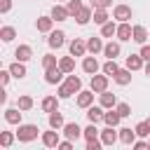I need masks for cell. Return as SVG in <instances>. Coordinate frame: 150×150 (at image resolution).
<instances>
[{
  "label": "cell",
  "mask_w": 150,
  "mask_h": 150,
  "mask_svg": "<svg viewBox=\"0 0 150 150\" xmlns=\"http://www.w3.org/2000/svg\"><path fill=\"white\" fill-rule=\"evenodd\" d=\"M101 105L103 108H112V105H117V98H115V94H110L108 89L101 94Z\"/></svg>",
  "instance_id": "obj_27"
},
{
  "label": "cell",
  "mask_w": 150,
  "mask_h": 150,
  "mask_svg": "<svg viewBox=\"0 0 150 150\" xmlns=\"http://www.w3.org/2000/svg\"><path fill=\"white\" fill-rule=\"evenodd\" d=\"M56 105H59L56 96H45V98H42V110H45V112H54Z\"/></svg>",
  "instance_id": "obj_28"
},
{
  "label": "cell",
  "mask_w": 150,
  "mask_h": 150,
  "mask_svg": "<svg viewBox=\"0 0 150 150\" xmlns=\"http://www.w3.org/2000/svg\"><path fill=\"white\" fill-rule=\"evenodd\" d=\"M103 115H105V112H103V105H101V108H96V105H89V108H87V120H89V122H94V124H96V122H101V120H103Z\"/></svg>",
  "instance_id": "obj_10"
},
{
  "label": "cell",
  "mask_w": 150,
  "mask_h": 150,
  "mask_svg": "<svg viewBox=\"0 0 150 150\" xmlns=\"http://www.w3.org/2000/svg\"><path fill=\"white\" fill-rule=\"evenodd\" d=\"M94 94H96V91H80V94H77V105H80V108H89V105L94 103Z\"/></svg>",
  "instance_id": "obj_16"
},
{
  "label": "cell",
  "mask_w": 150,
  "mask_h": 150,
  "mask_svg": "<svg viewBox=\"0 0 150 150\" xmlns=\"http://www.w3.org/2000/svg\"><path fill=\"white\" fill-rule=\"evenodd\" d=\"M145 75H150V61L145 63Z\"/></svg>",
  "instance_id": "obj_50"
},
{
  "label": "cell",
  "mask_w": 150,
  "mask_h": 150,
  "mask_svg": "<svg viewBox=\"0 0 150 150\" xmlns=\"http://www.w3.org/2000/svg\"><path fill=\"white\" fill-rule=\"evenodd\" d=\"M136 129H129V127H124V129H120V141L124 143V145H134V141H136Z\"/></svg>",
  "instance_id": "obj_7"
},
{
  "label": "cell",
  "mask_w": 150,
  "mask_h": 150,
  "mask_svg": "<svg viewBox=\"0 0 150 150\" xmlns=\"http://www.w3.org/2000/svg\"><path fill=\"white\" fill-rule=\"evenodd\" d=\"M42 143L47 145V148H59V129H54V131H45L42 134Z\"/></svg>",
  "instance_id": "obj_5"
},
{
  "label": "cell",
  "mask_w": 150,
  "mask_h": 150,
  "mask_svg": "<svg viewBox=\"0 0 150 150\" xmlns=\"http://www.w3.org/2000/svg\"><path fill=\"white\" fill-rule=\"evenodd\" d=\"M21 110V108H19ZM19 110H14V108H7L5 110V120L9 122V124H21V112Z\"/></svg>",
  "instance_id": "obj_25"
},
{
  "label": "cell",
  "mask_w": 150,
  "mask_h": 150,
  "mask_svg": "<svg viewBox=\"0 0 150 150\" xmlns=\"http://www.w3.org/2000/svg\"><path fill=\"white\" fill-rule=\"evenodd\" d=\"M131 40L138 42V45H143V42L148 40V30H145L143 26H134V35H131Z\"/></svg>",
  "instance_id": "obj_24"
},
{
  "label": "cell",
  "mask_w": 150,
  "mask_h": 150,
  "mask_svg": "<svg viewBox=\"0 0 150 150\" xmlns=\"http://www.w3.org/2000/svg\"><path fill=\"white\" fill-rule=\"evenodd\" d=\"M35 26H38V30H40V33H52V26H54L52 14H49V16H40V19L35 21Z\"/></svg>",
  "instance_id": "obj_8"
},
{
  "label": "cell",
  "mask_w": 150,
  "mask_h": 150,
  "mask_svg": "<svg viewBox=\"0 0 150 150\" xmlns=\"http://www.w3.org/2000/svg\"><path fill=\"white\" fill-rule=\"evenodd\" d=\"M30 54H33V49H30L28 45H19V47H16V52H14L16 61H28V59H30Z\"/></svg>",
  "instance_id": "obj_22"
},
{
  "label": "cell",
  "mask_w": 150,
  "mask_h": 150,
  "mask_svg": "<svg viewBox=\"0 0 150 150\" xmlns=\"http://www.w3.org/2000/svg\"><path fill=\"white\" fill-rule=\"evenodd\" d=\"M120 120H122V115H120L117 110H112V108H108V112L103 115V122H105L108 127H117V124H120Z\"/></svg>",
  "instance_id": "obj_17"
},
{
  "label": "cell",
  "mask_w": 150,
  "mask_h": 150,
  "mask_svg": "<svg viewBox=\"0 0 150 150\" xmlns=\"http://www.w3.org/2000/svg\"><path fill=\"white\" fill-rule=\"evenodd\" d=\"M63 134H66V138L77 141V138L82 136V129L77 127V122H70V124H63Z\"/></svg>",
  "instance_id": "obj_4"
},
{
  "label": "cell",
  "mask_w": 150,
  "mask_h": 150,
  "mask_svg": "<svg viewBox=\"0 0 150 150\" xmlns=\"http://www.w3.org/2000/svg\"><path fill=\"white\" fill-rule=\"evenodd\" d=\"M49 127H52V129H61V127H63V115H61L59 110L49 112Z\"/></svg>",
  "instance_id": "obj_29"
},
{
  "label": "cell",
  "mask_w": 150,
  "mask_h": 150,
  "mask_svg": "<svg viewBox=\"0 0 150 150\" xmlns=\"http://www.w3.org/2000/svg\"><path fill=\"white\" fill-rule=\"evenodd\" d=\"M9 73H12L14 77H19V80H21V77L26 75V66H23V61H16V63H12V66H9Z\"/></svg>",
  "instance_id": "obj_32"
},
{
  "label": "cell",
  "mask_w": 150,
  "mask_h": 150,
  "mask_svg": "<svg viewBox=\"0 0 150 150\" xmlns=\"http://www.w3.org/2000/svg\"><path fill=\"white\" fill-rule=\"evenodd\" d=\"M80 89H82V80L75 77V75H68L66 82L59 87V96L61 98H70L73 94H80Z\"/></svg>",
  "instance_id": "obj_1"
},
{
  "label": "cell",
  "mask_w": 150,
  "mask_h": 150,
  "mask_svg": "<svg viewBox=\"0 0 150 150\" xmlns=\"http://www.w3.org/2000/svg\"><path fill=\"white\" fill-rule=\"evenodd\" d=\"M59 148H61V150H73V141H70V138H68V141H61Z\"/></svg>",
  "instance_id": "obj_47"
},
{
  "label": "cell",
  "mask_w": 150,
  "mask_h": 150,
  "mask_svg": "<svg viewBox=\"0 0 150 150\" xmlns=\"http://www.w3.org/2000/svg\"><path fill=\"white\" fill-rule=\"evenodd\" d=\"M101 33H103V35H105V38H112V35H115V33H117V26H115V23H112V21H105V23H103V26H101Z\"/></svg>",
  "instance_id": "obj_35"
},
{
  "label": "cell",
  "mask_w": 150,
  "mask_h": 150,
  "mask_svg": "<svg viewBox=\"0 0 150 150\" xmlns=\"http://www.w3.org/2000/svg\"><path fill=\"white\" fill-rule=\"evenodd\" d=\"M9 9H12V0H0V12L7 14Z\"/></svg>",
  "instance_id": "obj_45"
},
{
  "label": "cell",
  "mask_w": 150,
  "mask_h": 150,
  "mask_svg": "<svg viewBox=\"0 0 150 150\" xmlns=\"http://www.w3.org/2000/svg\"><path fill=\"white\" fill-rule=\"evenodd\" d=\"M141 56H143V61H150V45H143V49H141Z\"/></svg>",
  "instance_id": "obj_46"
},
{
  "label": "cell",
  "mask_w": 150,
  "mask_h": 150,
  "mask_svg": "<svg viewBox=\"0 0 150 150\" xmlns=\"http://www.w3.org/2000/svg\"><path fill=\"white\" fill-rule=\"evenodd\" d=\"M82 136H84L87 141L96 138V136H98V129H96V124H94V122H89V127H87V129H82Z\"/></svg>",
  "instance_id": "obj_36"
},
{
  "label": "cell",
  "mask_w": 150,
  "mask_h": 150,
  "mask_svg": "<svg viewBox=\"0 0 150 150\" xmlns=\"http://www.w3.org/2000/svg\"><path fill=\"white\" fill-rule=\"evenodd\" d=\"M103 54H105L108 59H115V56H120V45H117V42H108V45L103 47Z\"/></svg>",
  "instance_id": "obj_31"
},
{
  "label": "cell",
  "mask_w": 150,
  "mask_h": 150,
  "mask_svg": "<svg viewBox=\"0 0 150 150\" xmlns=\"http://www.w3.org/2000/svg\"><path fill=\"white\" fill-rule=\"evenodd\" d=\"M112 77H115V82H117V84H122V87H124V84H129V82H131V70H129V68H120Z\"/></svg>",
  "instance_id": "obj_15"
},
{
  "label": "cell",
  "mask_w": 150,
  "mask_h": 150,
  "mask_svg": "<svg viewBox=\"0 0 150 150\" xmlns=\"http://www.w3.org/2000/svg\"><path fill=\"white\" fill-rule=\"evenodd\" d=\"M75 21H77L80 26H84V23H89V21H91V7H82V9L77 12V16H75Z\"/></svg>",
  "instance_id": "obj_23"
},
{
  "label": "cell",
  "mask_w": 150,
  "mask_h": 150,
  "mask_svg": "<svg viewBox=\"0 0 150 150\" xmlns=\"http://www.w3.org/2000/svg\"><path fill=\"white\" fill-rule=\"evenodd\" d=\"M82 7H84L82 0H68V12H70V16H77V12H80Z\"/></svg>",
  "instance_id": "obj_38"
},
{
  "label": "cell",
  "mask_w": 150,
  "mask_h": 150,
  "mask_svg": "<svg viewBox=\"0 0 150 150\" xmlns=\"http://www.w3.org/2000/svg\"><path fill=\"white\" fill-rule=\"evenodd\" d=\"M110 5H112V0H91V7L94 9H105Z\"/></svg>",
  "instance_id": "obj_43"
},
{
  "label": "cell",
  "mask_w": 150,
  "mask_h": 150,
  "mask_svg": "<svg viewBox=\"0 0 150 150\" xmlns=\"http://www.w3.org/2000/svg\"><path fill=\"white\" fill-rule=\"evenodd\" d=\"M59 68H61L63 73H73V70H75V61H73V54H70V56H63V59L59 61Z\"/></svg>",
  "instance_id": "obj_26"
},
{
  "label": "cell",
  "mask_w": 150,
  "mask_h": 150,
  "mask_svg": "<svg viewBox=\"0 0 150 150\" xmlns=\"http://www.w3.org/2000/svg\"><path fill=\"white\" fill-rule=\"evenodd\" d=\"M103 145V141H98V138H91V141H87V150H98Z\"/></svg>",
  "instance_id": "obj_44"
},
{
  "label": "cell",
  "mask_w": 150,
  "mask_h": 150,
  "mask_svg": "<svg viewBox=\"0 0 150 150\" xmlns=\"http://www.w3.org/2000/svg\"><path fill=\"white\" fill-rule=\"evenodd\" d=\"M12 143H14V136H12L9 131H2V134H0V145H2V148H9Z\"/></svg>",
  "instance_id": "obj_39"
},
{
  "label": "cell",
  "mask_w": 150,
  "mask_h": 150,
  "mask_svg": "<svg viewBox=\"0 0 150 150\" xmlns=\"http://www.w3.org/2000/svg\"><path fill=\"white\" fill-rule=\"evenodd\" d=\"M68 16H70L68 7H61V5H54V7H52V19H54V21H66Z\"/></svg>",
  "instance_id": "obj_11"
},
{
  "label": "cell",
  "mask_w": 150,
  "mask_h": 150,
  "mask_svg": "<svg viewBox=\"0 0 150 150\" xmlns=\"http://www.w3.org/2000/svg\"><path fill=\"white\" fill-rule=\"evenodd\" d=\"M134 148H136V150H143V148H150V145H148L145 141H134Z\"/></svg>",
  "instance_id": "obj_48"
},
{
  "label": "cell",
  "mask_w": 150,
  "mask_h": 150,
  "mask_svg": "<svg viewBox=\"0 0 150 150\" xmlns=\"http://www.w3.org/2000/svg\"><path fill=\"white\" fill-rule=\"evenodd\" d=\"M127 68H129V70L143 68V56H141V54H129V56H127Z\"/></svg>",
  "instance_id": "obj_19"
},
{
  "label": "cell",
  "mask_w": 150,
  "mask_h": 150,
  "mask_svg": "<svg viewBox=\"0 0 150 150\" xmlns=\"http://www.w3.org/2000/svg\"><path fill=\"white\" fill-rule=\"evenodd\" d=\"M115 110H117L122 117H129V115H131V108H129V103H117V108H115Z\"/></svg>",
  "instance_id": "obj_42"
},
{
  "label": "cell",
  "mask_w": 150,
  "mask_h": 150,
  "mask_svg": "<svg viewBox=\"0 0 150 150\" xmlns=\"http://www.w3.org/2000/svg\"><path fill=\"white\" fill-rule=\"evenodd\" d=\"M82 70L89 73V75H96V70H98V61H96L94 56H87V59L82 61Z\"/></svg>",
  "instance_id": "obj_20"
},
{
  "label": "cell",
  "mask_w": 150,
  "mask_h": 150,
  "mask_svg": "<svg viewBox=\"0 0 150 150\" xmlns=\"http://www.w3.org/2000/svg\"><path fill=\"white\" fill-rule=\"evenodd\" d=\"M120 40H131V35H134V28L127 23V21H122L120 26H117V33H115Z\"/></svg>",
  "instance_id": "obj_12"
},
{
  "label": "cell",
  "mask_w": 150,
  "mask_h": 150,
  "mask_svg": "<svg viewBox=\"0 0 150 150\" xmlns=\"http://www.w3.org/2000/svg\"><path fill=\"white\" fill-rule=\"evenodd\" d=\"M148 145H150V141H148Z\"/></svg>",
  "instance_id": "obj_52"
},
{
  "label": "cell",
  "mask_w": 150,
  "mask_h": 150,
  "mask_svg": "<svg viewBox=\"0 0 150 150\" xmlns=\"http://www.w3.org/2000/svg\"><path fill=\"white\" fill-rule=\"evenodd\" d=\"M117 70H120V66H117V63H115V59H108V61H105V63H103V73H105V75H108V77H110V75H115V73H117Z\"/></svg>",
  "instance_id": "obj_34"
},
{
  "label": "cell",
  "mask_w": 150,
  "mask_h": 150,
  "mask_svg": "<svg viewBox=\"0 0 150 150\" xmlns=\"http://www.w3.org/2000/svg\"><path fill=\"white\" fill-rule=\"evenodd\" d=\"M61 77H63V70H61V68L45 70V82H49V84H59V82H61Z\"/></svg>",
  "instance_id": "obj_9"
},
{
  "label": "cell",
  "mask_w": 150,
  "mask_h": 150,
  "mask_svg": "<svg viewBox=\"0 0 150 150\" xmlns=\"http://www.w3.org/2000/svg\"><path fill=\"white\" fill-rule=\"evenodd\" d=\"M0 38H2V42H12V40L16 38V30H14L12 26H2V28H0Z\"/></svg>",
  "instance_id": "obj_30"
},
{
  "label": "cell",
  "mask_w": 150,
  "mask_h": 150,
  "mask_svg": "<svg viewBox=\"0 0 150 150\" xmlns=\"http://www.w3.org/2000/svg\"><path fill=\"white\" fill-rule=\"evenodd\" d=\"M108 89V75H91V91L103 94Z\"/></svg>",
  "instance_id": "obj_3"
},
{
  "label": "cell",
  "mask_w": 150,
  "mask_h": 150,
  "mask_svg": "<svg viewBox=\"0 0 150 150\" xmlns=\"http://www.w3.org/2000/svg\"><path fill=\"white\" fill-rule=\"evenodd\" d=\"M9 75H12L9 70H5V73H0V80H2V84H7V82H9Z\"/></svg>",
  "instance_id": "obj_49"
},
{
  "label": "cell",
  "mask_w": 150,
  "mask_h": 150,
  "mask_svg": "<svg viewBox=\"0 0 150 150\" xmlns=\"http://www.w3.org/2000/svg\"><path fill=\"white\" fill-rule=\"evenodd\" d=\"M19 108H21V110H30V108H33V98H30V96H21V98H19Z\"/></svg>",
  "instance_id": "obj_41"
},
{
  "label": "cell",
  "mask_w": 150,
  "mask_h": 150,
  "mask_svg": "<svg viewBox=\"0 0 150 150\" xmlns=\"http://www.w3.org/2000/svg\"><path fill=\"white\" fill-rule=\"evenodd\" d=\"M84 52H87V42H82L80 38H75L70 42V54L73 56H84Z\"/></svg>",
  "instance_id": "obj_14"
},
{
  "label": "cell",
  "mask_w": 150,
  "mask_h": 150,
  "mask_svg": "<svg viewBox=\"0 0 150 150\" xmlns=\"http://www.w3.org/2000/svg\"><path fill=\"white\" fill-rule=\"evenodd\" d=\"M38 127L35 124H19V131H16V138L21 141V143H28V141H33V138H38Z\"/></svg>",
  "instance_id": "obj_2"
},
{
  "label": "cell",
  "mask_w": 150,
  "mask_h": 150,
  "mask_svg": "<svg viewBox=\"0 0 150 150\" xmlns=\"http://www.w3.org/2000/svg\"><path fill=\"white\" fill-rule=\"evenodd\" d=\"M108 19H110V16H108L105 9H94V23H101V26H103Z\"/></svg>",
  "instance_id": "obj_37"
},
{
  "label": "cell",
  "mask_w": 150,
  "mask_h": 150,
  "mask_svg": "<svg viewBox=\"0 0 150 150\" xmlns=\"http://www.w3.org/2000/svg\"><path fill=\"white\" fill-rule=\"evenodd\" d=\"M136 134L138 136H150V124L148 122H138L136 124Z\"/></svg>",
  "instance_id": "obj_40"
},
{
  "label": "cell",
  "mask_w": 150,
  "mask_h": 150,
  "mask_svg": "<svg viewBox=\"0 0 150 150\" xmlns=\"http://www.w3.org/2000/svg\"><path fill=\"white\" fill-rule=\"evenodd\" d=\"M42 68H45V70L59 68V63H56V56H52V54H45V56H42Z\"/></svg>",
  "instance_id": "obj_33"
},
{
  "label": "cell",
  "mask_w": 150,
  "mask_h": 150,
  "mask_svg": "<svg viewBox=\"0 0 150 150\" xmlns=\"http://www.w3.org/2000/svg\"><path fill=\"white\" fill-rule=\"evenodd\" d=\"M103 42H101V38H89L87 40V52H91V54H98V52H103Z\"/></svg>",
  "instance_id": "obj_21"
},
{
  "label": "cell",
  "mask_w": 150,
  "mask_h": 150,
  "mask_svg": "<svg viewBox=\"0 0 150 150\" xmlns=\"http://www.w3.org/2000/svg\"><path fill=\"white\" fill-rule=\"evenodd\" d=\"M145 122H148V124H150V117H148V120H145Z\"/></svg>",
  "instance_id": "obj_51"
},
{
  "label": "cell",
  "mask_w": 150,
  "mask_h": 150,
  "mask_svg": "<svg viewBox=\"0 0 150 150\" xmlns=\"http://www.w3.org/2000/svg\"><path fill=\"white\" fill-rule=\"evenodd\" d=\"M115 127H105L103 131H101V141H103V145H115V141H117V134L112 131Z\"/></svg>",
  "instance_id": "obj_18"
},
{
  "label": "cell",
  "mask_w": 150,
  "mask_h": 150,
  "mask_svg": "<svg viewBox=\"0 0 150 150\" xmlns=\"http://www.w3.org/2000/svg\"><path fill=\"white\" fill-rule=\"evenodd\" d=\"M63 38H66V33H63V30H52V33H49V40H47V42H49V47L59 49V47L63 45Z\"/></svg>",
  "instance_id": "obj_13"
},
{
  "label": "cell",
  "mask_w": 150,
  "mask_h": 150,
  "mask_svg": "<svg viewBox=\"0 0 150 150\" xmlns=\"http://www.w3.org/2000/svg\"><path fill=\"white\" fill-rule=\"evenodd\" d=\"M112 16H115L117 21H129V19H131V7H127V5H117V7L112 9Z\"/></svg>",
  "instance_id": "obj_6"
}]
</instances>
